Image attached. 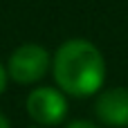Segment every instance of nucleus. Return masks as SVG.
Returning a JSON list of instances; mask_svg holds the SVG:
<instances>
[{
  "label": "nucleus",
  "mask_w": 128,
  "mask_h": 128,
  "mask_svg": "<svg viewBox=\"0 0 128 128\" xmlns=\"http://www.w3.org/2000/svg\"><path fill=\"white\" fill-rule=\"evenodd\" d=\"M54 79L70 97H90L101 90L106 79V61L97 45L83 38L63 43L54 54Z\"/></svg>",
  "instance_id": "f257e3e1"
},
{
  "label": "nucleus",
  "mask_w": 128,
  "mask_h": 128,
  "mask_svg": "<svg viewBox=\"0 0 128 128\" xmlns=\"http://www.w3.org/2000/svg\"><path fill=\"white\" fill-rule=\"evenodd\" d=\"M50 52L43 47V45H36V43H27V45H20L11 56H9V65H7V74L16 81V83H36L40 81L47 70H50Z\"/></svg>",
  "instance_id": "f03ea898"
},
{
  "label": "nucleus",
  "mask_w": 128,
  "mask_h": 128,
  "mask_svg": "<svg viewBox=\"0 0 128 128\" xmlns=\"http://www.w3.org/2000/svg\"><path fill=\"white\" fill-rule=\"evenodd\" d=\"M27 112L40 126H56L68 115V99L56 88H36L27 97Z\"/></svg>",
  "instance_id": "7ed1b4c3"
},
{
  "label": "nucleus",
  "mask_w": 128,
  "mask_h": 128,
  "mask_svg": "<svg viewBox=\"0 0 128 128\" xmlns=\"http://www.w3.org/2000/svg\"><path fill=\"white\" fill-rule=\"evenodd\" d=\"M97 117L108 126H128V88H110L94 104Z\"/></svg>",
  "instance_id": "20e7f679"
},
{
  "label": "nucleus",
  "mask_w": 128,
  "mask_h": 128,
  "mask_svg": "<svg viewBox=\"0 0 128 128\" xmlns=\"http://www.w3.org/2000/svg\"><path fill=\"white\" fill-rule=\"evenodd\" d=\"M68 128H99V126L92 124V122H86V119H76V122H72Z\"/></svg>",
  "instance_id": "39448f33"
},
{
  "label": "nucleus",
  "mask_w": 128,
  "mask_h": 128,
  "mask_svg": "<svg viewBox=\"0 0 128 128\" xmlns=\"http://www.w3.org/2000/svg\"><path fill=\"white\" fill-rule=\"evenodd\" d=\"M7 76H9V74H7V70L2 68V63H0V92L7 88Z\"/></svg>",
  "instance_id": "423d86ee"
},
{
  "label": "nucleus",
  "mask_w": 128,
  "mask_h": 128,
  "mask_svg": "<svg viewBox=\"0 0 128 128\" xmlns=\"http://www.w3.org/2000/svg\"><path fill=\"white\" fill-rule=\"evenodd\" d=\"M0 128H9V122H7L2 115H0Z\"/></svg>",
  "instance_id": "0eeeda50"
},
{
  "label": "nucleus",
  "mask_w": 128,
  "mask_h": 128,
  "mask_svg": "<svg viewBox=\"0 0 128 128\" xmlns=\"http://www.w3.org/2000/svg\"><path fill=\"white\" fill-rule=\"evenodd\" d=\"M36 128H43V126H36Z\"/></svg>",
  "instance_id": "6e6552de"
}]
</instances>
